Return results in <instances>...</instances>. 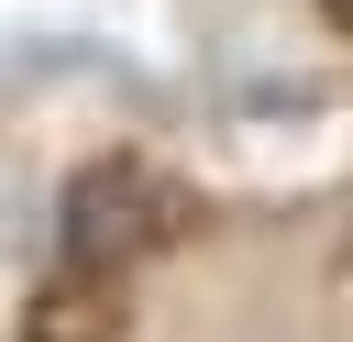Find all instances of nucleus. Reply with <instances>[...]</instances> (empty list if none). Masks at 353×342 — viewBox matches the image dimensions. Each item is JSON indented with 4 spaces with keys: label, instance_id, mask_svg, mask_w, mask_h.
Wrapping results in <instances>:
<instances>
[{
    "label": "nucleus",
    "instance_id": "obj_1",
    "mask_svg": "<svg viewBox=\"0 0 353 342\" xmlns=\"http://www.w3.org/2000/svg\"><path fill=\"white\" fill-rule=\"evenodd\" d=\"M121 199H132V177H77V199H66L77 265H99V254H121V243H132V232H121Z\"/></svg>",
    "mask_w": 353,
    "mask_h": 342
}]
</instances>
